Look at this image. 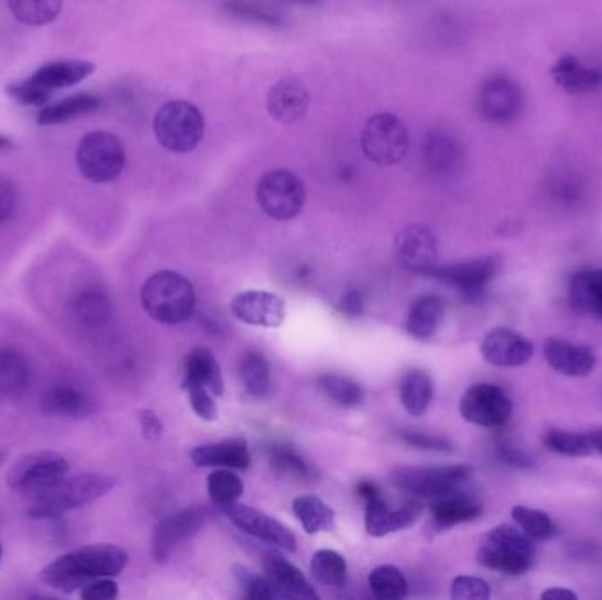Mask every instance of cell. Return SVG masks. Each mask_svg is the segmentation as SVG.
<instances>
[{
  "instance_id": "obj_27",
  "label": "cell",
  "mask_w": 602,
  "mask_h": 600,
  "mask_svg": "<svg viewBox=\"0 0 602 600\" xmlns=\"http://www.w3.org/2000/svg\"><path fill=\"white\" fill-rule=\"evenodd\" d=\"M41 409L50 416L81 419L94 412V402L83 389L71 384H57L48 389L41 398Z\"/></svg>"
},
{
  "instance_id": "obj_58",
  "label": "cell",
  "mask_w": 602,
  "mask_h": 600,
  "mask_svg": "<svg viewBox=\"0 0 602 600\" xmlns=\"http://www.w3.org/2000/svg\"><path fill=\"white\" fill-rule=\"evenodd\" d=\"M6 147H11V140H9V138H6V136H2V134H0V148Z\"/></svg>"
},
{
  "instance_id": "obj_50",
  "label": "cell",
  "mask_w": 602,
  "mask_h": 600,
  "mask_svg": "<svg viewBox=\"0 0 602 600\" xmlns=\"http://www.w3.org/2000/svg\"><path fill=\"white\" fill-rule=\"evenodd\" d=\"M6 94H8L13 101H16L18 104H23V106H41V104H45L46 101H50V97H52V94L43 92V90H39V88L32 87V85L25 80L16 81V83L8 85V87H6Z\"/></svg>"
},
{
  "instance_id": "obj_48",
  "label": "cell",
  "mask_w": 602,
  "mask_h": 600,
  "mask_svg": "<svg viewBox=\"0 0 602 600\" xmlns=\"http://www.w3.org/2000/svg\"><path fill=\"white\" fill-rule=\"evenodd\" d=\"M490 595V585L476 576H456L451 583V597L456 600H486Z\"/></svg>"
},
{
  "instance_id": "obj_43",
  "label": "cell",
  "mask_w": 602,
  "mask_h": 600,
  "mask_svg": "<svg viewBox=\"0 0 602 600\" xmlns=\"http://www.w3.org/2000/svg\"><path fill=\"white\" fill-rule=\"evenodd\" d=\"M243 386L250 396L263 398L270 391V365L263 354L249 351L242 359L240 365Z\"/></svg>"
},
{
  "instance_id": "obj_5",
  "label": "cell",
  "mask_w": 602,
  "mask_h": 600,
  "mask_svg": "<svg viewBox=\"0 0 602 600\" xmlns=\"http://www.w3.org/2000/svg\"><path fill=\"white\" fill-rule=\"evenodd\" d=\"M205 115L198 106L177 99L155 113L154 134L159 145L173 154H189L205 138Z\"/></svg>"
},
{
  "instance_id": "obj_47",
  "label": "cell",
  "mask_w": 602,
  "mask_h": 600,
  "mask_svg": "<svg viewBox=\"0 0 602 600\" xmlns=\"http://www.w3.org/2000/svg\"><path fill=\"white\" fill-rule=\"evenodd\" d=\"M270 461L280 472H289L298 477H310V467L300 454L289 446H273L270 449Z\"/></svg>"
},
{
  "instance_id": "obj_20",
  "label": "cell",
  "mask_w": 602,
  "mask_h": 600,
  "mask_svg": "<svg viewBox=\"0 0 602 600\" xmlns=\"http://www.w3.org/2000/svg\"><path fill=\"white\" fill-rule=\"evenodd\" d=\"M310 94L305 83L296 76H286L277 81L266 99V108L273 120L282 125H293L307 115Z\"/></svg>"
},
{
  "instance_id": "obj_29",
  "label": "cell",
  "mask_w": 602,
  "mask_h": 600,
  "mask_svg": "<svg viewBox=\"0 0 602 600\" xmlns=\"http://www.w3.org/2000/svg\"><path fill=\"white\" fill-rule=\"evenodd\" d=\"M198 384L210 389L213 395L221 396L224 393V379H222L221 366L212 352L203 347H198L187 356L184 365V382L182 386Z\"/></svg>"
},
{
  "instance_id": "obj_46",
  "label": "cell",
  "mask_w": 602,
  "mask_h": 600,
  "mask_svg": "<svg viewBox=\"0 0 602 600\" xmlns=\"http://www.w3.org/2000/svg\"><path fill=\"white\" fill-rule=\"evenodd\" d=\"M224 11L233 18L238 20H245V22L259 23V25H268V27H280L279 16L268 13L266 9L257 8L254 4L249 2H243V0H226L222 4Z\"/></svg>"
},
{
  "instance_id": "obj_10",
  "label": "cell",
  "mask_w": 602,
  "mask_h": 600,
  "mask_svg": "<svg viewBox=\"0 0 602 600\" xmlns=\"http://www.w3.org/2000/svg\"><path fill=\"white\" fill-rule=\"evenodd\" d=\"M69 470L71 465L64 454L55 451L27 454L9 470V488L32 497L62 481Z\"/></svg>"
},
{
  "instance_id": "obj_38",
  "label": "cell",
  "mask_w": 602,
  "mask_h": 600,
  "mask_svg": "<svg viewBox=\"0 0 602 600\" xmlns=\"http://www.w3.org/2000/svg\"><path fill=\"white\" fill-rule=\"evenodd\" d=\"M511 516L516 527L522 528L532 541H551L558 535V527L551 516L539 509H532L527 505H514Z\"/></svg>"
},
{
  "instance_id": "obj_17",
  "label": "cell",
  "mask_w": 602,
  "mask_h": 600,
  "mask_svg": "<svg viewBox=\"0 0 602 600\" xmlns=\"http://www.w3.org/2000/svg\"><path fill=\"white\" fill-rule=\"evenodd\" d=\"M222 513L228 516V520L235 527L243 530L245 534L252 535L257 541L272 544L275 548L284 549V551H294L296 549V537L289 528L284 527L280 521L275 520L268 514L257 511L249 505L236 504L229 505Z\"/></svg>"
},
{
  "instance_id": "obj_57",
  "label": "cell",
  "mask_w": 602,
  "mask_h": 600,
  "mask_svg": "<svg viewBox=\"0 0 602 600\" xmlns=\"http://www.w3.org/2000/svg\"><path fill=\"white\" fill-rule=\"evenodd\" d=\"M588 439H590L594 454H602V426L601 428H595L592 432H588Z\"/></svg>"
},
{
  "instance_id": "obj_16",
  "label": "cell",
  "mask_w": 602,
  "mask_h": 600,
  "mask_svg": "<svg viewBox=\"0 0 602 600\" xmlns=\"http://www.w3.org/2000/svg\"><path fill=\"white\" fill-rule=\"evenodd\" d=\"M499 266L497 257H481L465 263L437 266L430 277L455 287L467 300H478L479 296L485 293L486 287L497 277Z\"/></svg>"
},
{
  "instance_id": "obj_37",
  "label": "cell",
  "mask_w": 602,
  "mask_h": 600,
  "mask_svg": "<svg viewBox=\"0 0 602 600\" xmlns=\"http://www.w3.org/2000/svg\"><path fill=\"white\" fill-rule=\"evenodd\" d=\"M64 0H8V8L16 22L29 27H43L55 22Z\"/></svg>"
},
{
  "instance_id": "obj_34",
  "label": "cell",
  "mask_w": 602,
  "mask_h": 600,
  "mask_svg": "<svg viewBox=\"0 0 602 600\" xmlns=\"http://www.w3.org/2000/svg\"><path fill=\"white\" fill-rule=\"evenodd\" d=\"M432 398H434V386L425 372L412 370L402 379L400 400L404 409L414 418L425 414L432 403Z\"/></svg>"
},
{
  "instance_id": "obj_49",
  "label": "cell",
  "mask_w": 602,
  "mask_h": 600,
  "mask_svg": "<svg viewBox=\"0 0 602 600\" xmlns=\"http://www.w3.org/2000/svg\"><path fill=\"white\" fill-rule=\"evenodd\" d=\"M189 396V402L191 407L199 418L205 419V421H215L219 416V409H217V402H215V395H213L210 389H206L205 386H198V384H189L184 386Z\"/></svg>"
},
{
  "instance_id": "obj_52",
  "label": "cell",
  "mask_w": 602,
  "mask_h": 600,
  "mask_svg": "<svg viewBox=\"0 0 602 600\" xmlns=\"http://www.w3.org/2000/svg\"><path fill=\"white\" fill-rule=\"evenodd\" d=\"M18 208V191L15 183L0 176V224L8 222Z\"/></svg>"
},
{
  "instance_id": "obj_30",
  "label": "cell",
  "mask_w": 602,
  "mask_h": 600,
  "mask_svg": "<svg viewBox=\"0 0 602 600\" xmlns=\"http://www.w3.org/2000/svg\"><path fill=\"white\" fill-rule=\"evenodd\" d=\"M569 300L574 310L602 319V270L576 273L569 284Z\"/></svg>"
},
{
  "instance_id": "obj_53",
  "label": "cell",
  "mask_w": 602,
  "mask_h": 600,
  "mask_svg": "<svg viewBox=\"0 0 602 600\" xmlns=\"http://www.w3.org/2000/svg\"><path fill=\"white\" fill-rule=\"evenodd\" d=\"M404 440L409 446L425 449V451L446 453V451H451V449H453L448 440L441 439V437H434V435H426V433L405 432Z\"/></svg>"
},
{
  "instance_id": "obj_1",
  "label": "cell",
  "mask_w": 602,
  "mask_h": 600,
  "mask_svg": "<svg viewBox=\"0 0 602 600\" xmlns=\"http://www.w3.org/2000/svg\"><path fill=\"white\" fill-rule=\"evenodd\" d=\"M129 557L113 544H92L69 551L41 572V579L62 593H71L101 578H115L124 571Z\"/></svg>"
},
{
  "instance_id": "obj_32",
  "label": "cell",
  "mask_w": 602,
  "mask_h": 600,
  "mask_svg": "<svg viewBox=\"0 0 602 600\" xmlns=\"http://www.w3.org/2000/svg\"><path fill=\"white\" fill-rule=\"evenodd\" d=\"M30 386V366L20 352L0 349V398L13 400Z\"/></svg>"
},
{
  "instance_id": "obj_4",
  "label": "cell",
  "mask_w": 602,
  "mask_h": 600,
  "mask_svg": "<svg viewBox=\"0 0 602 600\" xmlns=\"http://www.w3.org/2000/svg\"><path fill=\"white\" fill-rule=\"evenodd\" d=\"M479 564L504 576H523L536 562V546L522 528L499 525L486 532L478 548Z\"/></svg>"
},
{
  "instance_id": "obj_42",
  "label": "cell",
  "mask_w": 602,
  "mask_h": 600,
  "mask_svg": "<svg viewBox=\"0 0 602 600\" xmlns=\"http://www.w3.org/2000/svg\"><path fill=\"white\" fill-rule=\"evenodd\" d=\"M310 571L321 585L342 586L347 579L346 558L333 549H319L312 557Z\"/></svg>"
},
{
  "instance_id": "obj_39",
  "label": "cell",
  "mask_w": 602,
  "mask_h": 600,
  "mask_svg": "<svg viewBox=\"0 0 602 600\" xmlns=\"http://www.w3.org/2000/svg\"><path fill=\"white\" fill-rule=\"evenodd\" d=\"M543 446L567 458H587L594 454L588 433L569 432V430H558L551 428L543 435Z\"/></svg>"
},
{
  "instance_id": "obj_31",
  "label": "cell",
  "mask_w": 602,
  "mask_h": 600,
  "mask_svg": "<svg viewBox=\"0 0 602 600\" xmlns=\"http://www.w3.org/2000/svg\"><path fill=\"white\" fill-rule=\"evenodd\" d=\"M444 319V303L435 294H423L412 303L407 315V331L418 340H426L439 330Z\"/></svg>"
},
{
  "instance_id": "obj_59",
  "label": "cell",
  "mask_w": 602,
  "mask_h": 600,
  "mask_svg": "<svg viewBox=\"0 0 602 600\" xmlns=\"http://www.w3.org/2000/svg\"><path fill=\"white\" fill-rule=\"evenodd\" d=\"M6 458H8V451H6V449H0V465L4 463V460H6Z\"/></svg>"
},
{
  "instance_id": "obj_13",
  "label": "cell",
  "mask_w": 602,
  "mask_h": 600,
  "mask_svg": "<svg viewBox=\"0 0 602 600\" xmlns=\"http://www.w3.org/2000/svg\"><path fill=\"white\" fill-rule=\"evenodd\" d=\"M525 108L523 90L509 76H492L481 85L478 94L479 115L486 122L507 125L520 118Z\"/></svg>"
},
{
  "instance_id": "obj_35",
  "label": "cell",
  "mask_w": 602,
  "mask_h": 600,
  "mask_svg": "<svg viewBox=\"0 0 602 600\" xmlns=\"http://www.w3.org/2000/svg\"><path fill=\"white\" fill-rule=\"evenodd\" d=\"M101 101L90 94H78V96L66 97L59 103L50 104L39 111L37 124L57 125L74 120L81 115H89L99 108Z\"/></svg>"
},
{
  "instance_id": "obj_14",
  "label": "cell",
  "mask_w": 602,
  "mask_h": 600,
  "mask_svg": "<svg viewBox=\"0 0 602 600\" xmlns=\"http://www.w3.org/2000/svg\"><path fill=\"white\" fill-rule=\"evenodd\" d=\"M208 520L205 507H187L178 513L162 518L152 535V555L155 562H166L175 549L192 539Z\"/></svg>"
},
{
  "instance_id": "obj_56",
  "label": "cell",
  "mask_w": 602,
  "mask_h": 600,
  "mask_svg": "<svg viewBox=\"0 0 602 600\" xmlns=\"http://www.w3.org/2000/svg\"><path fill=\"white\" fill-rule=\"evenodd\" d=\"M541 599L544 600H578V593L573 592V590H567V588H550V590H546L541 595Z\"/></svg>"
},
{
  "instance_id": "obj_33",
  "label": "cell",
  "mask_w": 602,
  "mask_h": 600,
  "mask_svg": "<svg viewBox=\"0 0 602 600\" xmlns=\"http://www.w3.org/2000/svg\"><path fill=\"white\" fill-rule=\"evenodd\" d=\"M293 513L309 535L330 532L335 527V511L316 495L294 498Z\"/></svg>"
},
{
  "instance_id": "obj_60",
  "label": "cell",
  "mask_w": 602,
  "mask_h": 600,
  "mask_svg": "<svg viewBox=\"0 0 602 600\" xmlns=\"http://www.w3.org/2000/svg\"><path fill=\"white\" fill-rule=\"evenodd\" d=\"M0 560H2V544H0Z\"/></svg>"
},
{
  "instance_id": "obj_23",
  "label": "cell",
  "mask_w": 602,
  "mask_h": 600,
  "mask_svg": "<svg viewBox=\"0 0 602 600\" xmlns=\"http://www.w3.org/2000/svg\"><path fill=\"white\" fill-rule=\"evenodd\" d=\"M465 161L462 143L451 132L434 129L423 141V162L435 176H451L460 171Z\"/></svg>"
},
{
  "instance_id": "obj_54",
  "label": "cell",
  "mask_w": 602,
  "mask_h": 600,
  "mask_svg": "<svg viewBox=\"0 0 602 600\" xmlns=\"http://www.w3.org/2000/svg\"><path fill=\"white\" fill-rule=\"evenodd\" d=\"M140 425L143 437L148 440L159 439L162 435V423L154 410H141Z\"/></svg>"
},
{
  "instance_id": "obj_21",
  "label": "cell",
  "mask_w": 602,
  "mask_h": 600,
  "mask_svg": "<svg viewBox=\"0 0 602 600\" xmlns=\"http://www.w3.org/2000/svg\"><path fill=\"white\" fill-rule=\"evenodd\" d=\"M546 363L560 375L581 379L595 370L597 358L587 345L573 344L564 338H548L543 347Z\"/></svg>"
},
{
  "instance_id": "obj_6",
  "label": "cell",
  "mask_w": 602,
  "mask_h": 600,
  "mask_svg": "<svg viewBox=\"0 0 602 600\" xmlns=\"http://www.w3.org/2000/svg\"><path fill=\"white\" fill-rule=\"evenodd\" d=\"M407 125L393 113H377L361 131V150L377 166H395L409 152Z\"/></svg>"
},
{
  "instance_id": "obj_40",
  "label": "cell",
  "mask_w": 602,
  "mask_h": 600,
  "mask_svg": "<svg viewBox=\"0 0 602 600\" xmlns=\"http://www.w3.org/2000/svg\"><path fill=\"white\" fill-rule=\"evenodd\" d=\"M368 586L375 599L400 600L404 599L409 590L404 572L393 565H379L368 576Z\"/></svg>"
},
{
  "instance_id": "obj_45",
  "label": "cell",
  "mask_w": 602,
  "mask_h": 600,
  "mask_svg": "<svg viewBox=\"0 0 602 600\" xmlns=\"http://www.w3.org/2000/svg\"><path fill=\"white\" fill-rule=\"evenodd\" d=\"M236 579L243 588V593L247 599L252 600H275V599H286V595L282 593L279 586L273 583L272 579L268 576H257L252 574L249 569H245L242 565H236L235 569Z\"/></svg>"
},
{
  "instance_id": "obj_19",
  "label": "cell",
  "mask_w": 602,
  "mask_h": 600,
  "mask_svg": "<svg viewBox=\"0 0 602 600\" xmlns=\"http://www.w3.org/2000/svg\"><path fill=\"white\" fill-rule=\"evenodd\" d=\"M231 312L250 326L279 328L286 321V301L268 291H245L231 301Z\"/></svg>"
},
{
  "instance_id": "obj_25",
  "label": "cell",
  "mask_w": 602,
  "mask_h": 600,
  "mask_svg": "<svg viewBox=\"0 0 602 600\" xmlns=\"http://www.w3.org/2000/svg\"><path fill=\"white\" fill-rule=\"evenodd\" d=\"M94 64L87 60H57L46 66L39 67L36 73L27 78V83L43 92L53 94L59 88L73 87L87 80L94 73Z\"/></svg>"
},
{
  "instance_id": "obj_18",
  "label": "cell",
  "mask_w": 602,
  "mask_h": 600,
  "mask_svg": "<svg viewBox=\"0 0 602 600\" xmlns=\"http://www.w3.org/2000/svg\"><path fill=\"white\" fill-rule=\"evenodd\" d=\"M481 356L499 368H520L534 356V345L511 328H493L481 342Z\"/></svg>"
},
{
  "instance_id": "obj_28",
  "label": "cell",
  "mask_w": 602,
  "mask_h": 600,
  "mask_svg": "<svg viewBox=\"0 0 602 600\" xmlns=\"http://www.w3.org/2000/svg\"><path fill=\"white\" fill-rule=\"evenodd\" d=\"M265 572L275 585L279 586L282 593L289 597L298 599H317L314 586L310 585L309 579L301 574L298 567H294L289 560L279 555L277 551H268L263 558Z\"/></svg>"
},
{
  "instance_id": "obj_55",
  "label": "cell",
  "mask_w": 602,
  "mask_h": 600,
  "mask_svg": "<svg viewBox=\"0 0 602 600\" xmlns=\"http://www.w3.org/2000/svg\"><path fill=\"white\" fill-rule=\"evenodd\" d=\"M340 312L347 317H358L363 312V296L358 289H349L340 300Z\"/></svg>"
},
{
  "instance_id": "obj_8",
  "label": "cell",
  "mask_w": 602,
  "mask_h": 600,
  "mask_svg": "<svg viewBox=\"0 0 602 600\" xmlns=\"http://www.w3.org/2000/svg\"><path fill=\"white\" fill-rule=\"evenodd\" d=\"M472 469L469 465H441V467H405L395 472L393 481L398 490L416 500H434L451 491L462 490Z\"/></svg>"
},
{
  "instance_id": "obj_51",
  "label": "cell",
  "mask_w": 602,
  "mask_h": 600,
  "mask_svg": "<svg viewBox=\"0 0 602 600\" xmlns=\"http://www.w3.org/2000/svg\"><path fill=\"white\" fill-rule=\"evenodd\" d=\"M81 597L85 600H113L118 597L117 581L113 578H101L83 586Z\"/></svg>"
},
{
  "instance_id": "obj_41",
  "label": "cell",
  "mask_w": 602,
  "mask_h": 600,
  "mask_svg": "<svg viewBox=\"0 0 602 600\" xmlns=\"http://www.w3.org/2000/svg\"><path fill=\"white\" fill-rule=\"evenodd\" d=\"M208 495L213 504L224 511L229 505L236 504L242 498L245 486L240 477L231 469H217L206 479Z\"/></svg>"
},
{
  "instance_id": "obj_15",
  "label": "cell",
  "mask_w": 602,
  "mask_h": 600,
  "mask_svg": "<svg viewBox=\"0 0 602 600\" xmlns=\"http://www.w3.org/2000/svg\"><path fill=\"white\" fill-rule=\"evenodd\" d=\"M395 257L398 264L412 273L432 275L439 266V243L434 233L426 226H407L395 238Z\"/></svg>"
},
{
  "instance_id": "obj_9",
  "label": "cell",
  "mask_w": 602,
  "mask_h": 600,
  "mask_svg": "<svg viewBox=\"0 0 602 600\" xmlns=\"http://www.w3.org/2000/svg\"><path fill=\"white\" fill-rule=\"evenodd\" d=\"M256 199L261 210L275 220H291L300 215L307 191L300 176L289 169H273L257 182Z\"/></svg>"
},
{
  "instance_id": "obj_36",
  "label": "cell",
  "mask_w": 602,
  "mask_h": 600,
  "mask_svg": "<svg viewBox=\"0 0 602 600\" xmlns=\"http://www.w3.org/2000/svg\"><path fill=\"white\" fill-rule=\"evenodd\" d=\"M74 317L87 328H103L111 319V301L99 289H85L73 301Z\"/></svg>"
},
{
  "instance_id": "obj_3",
  "label": "cell",
  "mask_w": 602,
  "mask_h": 600,
  "mask_svg": "<svg viewBox=\"0 0 602 600\" xmlns=\"http://www.w3.org/2000/svg\"><path fill=\"white\" fill-rule=\"evenodd\" d=\"M141 303L154 321L175 326L191 319L196 310V293L184 275L162 270L143 284Z\"/></svg>"
},
{
  "instance_id": "obj_22",
  "label": "cell",
  "mask_w": 602,
  "mask_h": 600,
  "mask_svg": "<svg viewBox=\"0 0 602 600\" xmlns=\"http://www.w3.org/2000/svg\"><path fill=\"white\" fill-rule=\"evenodd\" d=\"M481 514H483V504L474 495L463 491V488L430 500L432 527L437 532L476 521Z\"/></svg>"
},
{
  "instance_id": "obj_2",
  "label": "cell",
  "mask_w": 602,
  "mask_h": 600,
  "mask_svg": "<svg viewBox=\"0 0 602 600\" xmlns=\"http://www.w3.org/2000/svg\"><path fill=\"white\" fill-rule=\"evenodd\" d=\"M115 479L103 474H81L64 477L59 483L32 495V504L27 514L34 520H52L73 509L92 504L113 490Z\"/></svg>"
},
{
  "instance_id": "obj_11",
  "label": "cell",
  "mask_w": 602,
  "mask_h": 600,
  "mask_svg": "<svg viewBox=\"0 0 602 600\" xmlns=\"http://www.w3.org/2000/svg\"><path fill=\"white\" fill-rule=\"evenodd\" d=\"M358 495L365 502V525L372 537H386L411 527L423 511V505L416 498L402 507H391L382 497L381 490L370 481L358 484Z\"/></svg>"
},
{
  "instance_id": "obj_61",
  "label": "cell",
  "mask_w": 602,
  "mask_h": 600,
  "mask_svg": "<svg viewBox=\"0 0 602 600\" xmlns=\"http://www.w3.org/2000/svg\"><path fill=\"white\" fill-rule=\"evenodd\" d=\"M301 2H316V0H301Z\"/></svg>"
},
{
  "instance_id": "obj_24",
  "label": "cell",
  "mask_w": 602,
  "mask_h": 600,
  "mask_svg": "<svg viewBox=\"0 0 602 600\" xmlns=\"http://www.w3.org/2000/svg\"><path fill=\"white\" fill-rule=\"evenodd\" d=\"M551 80L571 96H585L602 90L601 67L585 66L578 57L564 55L551 67Z\"/></svg>"
},
{
  "instance_id": "obj_44",
  "label": "cell",
  "mask_w": 602,
  "mask_h": 600,
  "mask_svg": "<svg viewBox=\"0 0 602 600\" xmlns=\"http://www.w3.org/2000/svg\"><path fill=\"white\" fill-rule=\"evenodd\" d=\"M317 384H319V388H321L324 395L338 403L340 407H358L365 398L363 389L356 382L347 379V377H342V375H321L317 379Z\"/></svg>"
},
{
  "instance_id": "obj_12",
  "label": "cell",
  "mask_w": 602,
  "mask_h": 600,
  "mask_svg": "<svg viewBox=\"0 0 602 600\" xmlns=\"http://www.w3.org/2000/svg\"><path fill=\"white\" fill-rule=\"evenodd\" d=\"M460 414L470 425L500 428L513 416V402L504 389L481 382L463 393Z\"/></svg>"
},
{
  "instance_id": "obj_7",
  "label": "cell",
  "mask_w": 602,
  "mask_h": 600,
  "mask_svg": "<svg viewBox=\"0 0 602 600\" xmlns=\"http://www.w3.org/2000/svg\"><path fill=\"white\" fill-rule=\"evenodd\" d=\"M76 162L81 175L90 182H113L125 168L124 143L111 132H89L81 138Z\"/></svg>"
},
{
  "instance_id": "obj_26",
  "label": "cell",
  "mask_w": 602,
  "mask_h": 600,
  "mask_svg": "<svg viewBox=\"0 0 602 600\" xmlns=\"http://www.w3.org/2000/svg\"><path fill=\"white\" fill-rule=\"evenodd\" d=\"M191 461L196 467H217V469L247 470L250 467V453L247 442L242 439L224 440L217 444H205L192 449Z\"/></svg>"
}]
</instances>
